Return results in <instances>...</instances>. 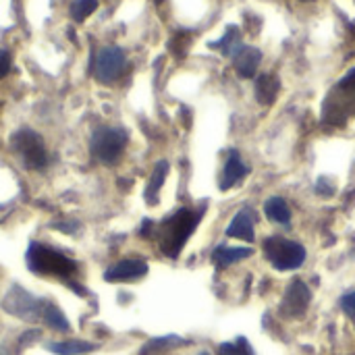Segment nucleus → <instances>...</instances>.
Here are the masks:
<instances>
[{"mask_svg": "<svg viewBox=\"0 0 355 355\" xmlns=\"http://www.w3.org/2000/svg\"><path fill=\"white\" fill-rule=\"evenodd\" d=\"M25 260H27V268L35 275H50V277H58L60 281H64L69 287H73L79 295H85L83 287H77L73 277L77 275L79 266L75 260H71L69 256H64L62 252L54 250V248H48L44 243H29L27 248V254H25Z\"/></svg>", "mask_w": 355, "mask_h": 355, "instance_id": "nucleus-1", "label": "nucleus"}, {"mask_svg": "<svg viewBox=\"0 0 355 355\" xmlns=\"http://www.w3.org/2000/svg\"><path fill=\"white\" fill-rule=\"evenodd\" d=\"M202 212H204V206L200 210L181 208L162 220L160 231H158V241H160V250L164 256L177 258L181 254L183 245L187 243V239L191 237V233L200 225Z\"/></svg>", "mask_w": 355, "mask_h": 355, "instance_id": "nucleus-2", "label": "nucleus"}, {"mask_svg": "<svg viewBox=\"0 0 355 355\" xmlns=\"http://www.w3.org/2000/svg\"><path fill=\"white\" fill-rule=\"evenodd\" d=\"M355 114V69H352L322 102V121L329 125H345Z\"/></svg>", "mask_w": 355, "mask_h": 355, "instance_id": "nucleus-3", "label": "nucleus"}, {"mask_svg": "<svg viewBox=\"0 0 355 355\" xmlns=\"http://www.w3.org/2000/svg\"><path fill=\"white\" fill-rule=\"evenodd\" d=\"M129 141V133L121 127H98L92 135L89 150L98 162L112 164L121 158L125 146Z\"/></svg>", "mask_w": 355, "mask_h": 355, "instance_id": "nucleus-4", "label": "nucleus"}, {"mask_svg": "<svg viewBox=\"0 0 355 355\" xmlns=\"http://www.w3.org/2000/svg\"><path fill=\"white\" fill-rule=\"evenodd\" d=\"M10 148H12V152H17L23 158L27 168L42 171L48 164L46 144H44L42 135L35 133L33 129H19L17 133H12Z\"/></svg>", "mask_w": 355, "mask_h": 355, "instance_id": "nucleus-5", "label": "nucleus"}, {"mask_svg": "<svg viewBox=\"0 0 355 355\" xmlns=\"http://www.w3.org/2000/svg\"><path fill=\"white\" fill-rule=\"evenodd\" d=\"M264 256L277 270H295L306 260V250L283 237H268L264 241Z\"/></svg>", "mask_w": 355, "mask_h": 355, "instance_id": "nucleus-6", "label": "nucleus"}, {"mask_svg": "<svg viewBox=\"0 0 355 355\" xmlns=\"http://www.w3.org/2000/svg\"><path fill=\"white\" fill-rule=\"evenodd\" d=\"M46 302L48 300H40V297L31 295L21 285H12L2 300V308L10 316H17L21 320H37L44 312Z\"/></svg>", "mask_w": 355, "mask_h": 355, "instance_id": "nucleus-7", "label": "nucleus"}, {"mask_svg": "<svg viewBox=\"0 0 355 355\" xmlns=\"http://www.w3.org/2000/svg\"><path fill=\"white\" fill-rule=\"evenodd\" d=\"M94 77L100 83H114L123 77L125 69H127V56L119 46H106L102 48L96 58H94Z\"/></svg>", "mask_w": 355, "mask_h": 355, "instance_id": "nucleus-8", "label": "nucleus"}, {"mask_svg": "<svg viewBox=\"0 0 355 355\" xmlns=\"http://www.w3.org/2000/svg\"><path fill=\"white\" fill-rule=\"evenodd\" d=\"M310 302H312V293L308 285L304 281H293L281 302V314L285 318H302L308 312Z\"/></svg>", "mask_w": 355, "mask_h": 355, "instance_id": "nucleus-9", "label": "nucleus"}, {"mask_svg": "<svg viewBox=\"0 0 355 355\" xmlns=\"http://www.w3.org/2000/svg\"><path fill=\"white\" fill-rule=\"evenodd\" d=\"M146 275H148V264L144 260H121L104 272V279L108 283H125V281H137Z\"/></svg>", "mask_w": 355, "mask_h": 355, "instance_id": "nucleus-10", "label": "nucleus"}, {"mask_svg": "<svg viewBox=\"0 0 355 355\" xmlns=\"http://www.w3.org/2000/svg\"><path fill=\"white\" fill-rule=\"evenodd\" d=\"M262 62V52L258 48H252V46H241L235 54H233V64H235V71L250 79L256 75L258 67Z\"/></svg>", "mask_w": 355, "mask_h": 355, "instance_id": "nucleus-11", "label": "nucleus"}, {"mask_svg": "<svg viewBox=\"0 0 355 355\" xmlns=\"http://www.w3.org/2000/svg\"><path fill=\"white\" fill-rule=\"evenodd\" d=\"M248 175V166L243 164L241 156L237 150L229 152V158L225 162V171H223V179H220V189H231L233 185H237L243 177Z\"/></svg>", "mask_w": 355, "mask_h": 355, "instance_id": "nucleus-12", "label": "nucleus"}, {"mask_svg": "<svg viewBox=\"0 0 355 355\" xmlns=\"http://www.w3.org/2000/svg\"><path fill=\"white\" fill-rule=\"evenodd\" d=\"M279 92H281V81H279L277 75H272V73L258 75V79H256V100L260 104H264V106L272 104L277 100Z\"/></svg>", "mask_w": 355, "mask_h": 355, "instance_id": "nucleus-13", "label": "nucleus"}, {"mask_svg": "<svg viewBox=\"0 0 355 355\" xmlns=\"http://www.w3.org/2000/svg\"><path fill=\"white\" fill-rule=\"evenodd\" d=\"M227 235L235 237V239H243L248 243L254 241V218H252L250 210H241L235 214L233 223L227 229Z\"/></svg>", "mask_w": 355, "mask_h": 355, "instance_id": "nucleus-14", "label": "nucleus"}, {"mask_svg": "<svg viewBox=\"0 0 355 355\" xmlns=\"http://www.w3.org/2000/svg\"><path fill=\"white\" fill-rule=\"evenodd\" d=\"M98 345L89 341H79V339H69V341H54L48 345V352L54 355H87L96 352Z\"/></svg>", "mask_w": 355, "mask_h": 355, "instance_id": "nucleus-15", "label": "nucleus"}, {"mask_svg": "<svg viewBox=\"0 0 355 355\" xmlns=\"http://www.w3.org/2000/svg\"><path fill=\"white\" fill-rule=\"evenodd\" d=\"M254 254V250L250 248H225V245H218L212 254V262L218 266V268H227L239 260H245Z\"/></svg>", "mask_w": 355, "mask_h": 355, "instance_id": "nucleus-16", "label": "nucleus"}, {"mask_svg": "<svg viewBox=\"0 0 355 355\" xmlns=\"http://www.w3.org/2000/svg\"><path fill=\"white\" fill-rule=\"evenodd\" d=\"M166 175H168V162L162 160V162L156 164V168H154V173H152V177L148 181V187H146V200H148V204H156L158 202V193H160V189L164 185Z\"/></svg>", "mask_w": 355, "mask_h": 355, "instance_id": "nucleus-17", "label": "nucleus"}, {"mask_svg": "<svg viewBox=\"0 0 355 355\" xmlns=\"http://www.w3.org/2000/svg\"><path fill=\"white\" fill-rule=\"evenodd\" d=\"M264 214L277 223V225H289L291 223V210L287 206V202L283 198H270L264 204Z\"/></svg>", "mask_w": 355, "mask_h": 355, "instance_id": "nucleus-18", "label": "nucleus"}, {"mask_svg": "<svg viewBox=\"0 0 355 355\" xmlns=\"http://www.w3.org/2000/svg\"><path fill=\"white\" fill-rule=\"evenodd\" d=\"M210 46L216 48L218 52H223L225 56H231V58H233V54L243 46V44H241V33H239V29H237L235 25H231V27L227 29V33H225L218 42H212Z\"/></svg>", "mask_w": 355, "mask_h": 355, "instance_id": "nucleus-19", "label": "nucleus"}, {"mask_svg": "<svg viewBox=\"0 0 355 355\" xmlns=\"http://www.w3.org/2000/svg\"><path fill=\"white\" fill-rule=\"evenodd\" d=\"M187 341L177 337V335H166V337H158V339H152L148 341L144 347H141V355L158 354V352H168V349H175V347H181L185 345Z\"/></svg>", "mask_w": 355, "mask_h": 355, "instance_id": "nucleus-20", "label": "nucleus"}, {"mask_svg": "<svg viewBox=\"0 0 355 355\" xmlns=\"http://www.w3.org/2000/svg\"><path fill=\"white\" fill-rule=\"evenodd\" d=\"M42 318H44V322H46L48 327H52L54 331L67 333V331L71 329V324H69V320L64 318V314L60 312V308H56V306L50 304V302H46L44 312H42Z\"/></svg>", "mask_w": 355, "mask_h": 355, "instance_id": "nucleus-21", "label": "nucleus"}, {"mask_svg": "<svg viewBox=\"0 0 355 355\" xmlns=\"http://www.w3.org/2000/svg\"><path fill=\"white\" fill-rule=\"evenodd\" d=\"M96 8H98V0H73V4H71V17L75 21H85Z\"/></svg>", "mask_w": 355, "mask_h": 355, "instance_id": "nucleus-22", "label": "nucleus"}, {"mask_svg": "<svg viewBox=\"0 0 355 355\" xmlns=\"http://www.w3.org/2000/svg\"><path fill=\"white\" fill-rule=\"evenodd\" d=\"M189 44H191V33H189V31H177V33L173 35V40H171L168 46H171V52H173L177 58H185Z\"/></svg>", "mask_w": 355, "mask_h": 355, "instance_id": "nucleus-23", "label": "nucleus"}, {"mask_svg": "<svg viewBox=\"0 0 355 355\" xmlns=\"http://www.w3.org/2000/svg\"><path fill=\"white\" fill-rule=\"evenodd\" d=\"M341 308H343V312H345L349 318H354L355 320V291L354 293H345V295L341 297Z\"/></svg>", "mask_w": 355, "mask_h": 355, "instance_id": "nucleus-24", "label": "nucleus"}, {"mask_svg": "<svg viewBox=\"0 0 355 355\" xmlns=\"http://www.w3.org/2000/svg\"><path fill=\"white\" fill-rule=\"evenodd\" d=\"M10 71V54L6 50H0V79H4Z\"/></svg>", "mask_w": 355, "mask_h": 355, "instance_id": "nucleus-25", "label": "nucleus"}, {"mask_svg": "<svg viewBox=\"0 0 355 355\" xmlns=\"http://www.w3.org/2000/svg\"><path fill=\"white\" fill-rule=\"evenodd\" d=\"M235 345H237V355H254V349H252V345L248 343L245 337H239L235 341Z\"/></svg>", "mask_w": 355, "mask_h": 355, "instance_id": "nucleus-26", "label": "nucleus"}, {"mask_svg": "<svg viewBox=\"0 0 355 355\" xmlns=\"http://www.w3.org/2000/svg\"><path fill=\"white\" fill-rule=\"evenodd\" d=\"M218 355H237V345L235 343H223L218 347Z\"/></svg>", "mask_w": 355, "mask_h": 355, "instance_id": "nucleus-27", "label": "nucleus"}, {"mask_svg": "<svg viewBox=\"0 0 355 355\" xmlns=\"http://www.w3.org/2000/svg\"><path fill=\"white\" fill-rule=\"evenodd\" d=\"M200 355H210V354H206V352H202V354H200Z\"/></svg>", "mask_w": 355, "mask_h": 355, "instance_id": "nucleus-28", "label": "nucleus"}]
</instances>
